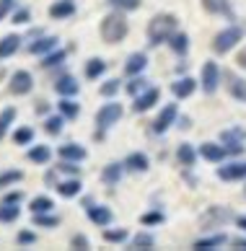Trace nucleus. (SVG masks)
I'll return each mask as SVG.
<instances>
[{
    "mask_svg": "<svg viewBox=\"0 0 246 251\" xmlns=\"http://www.w3.org/2000/svg\"><path fill=\"white\" fill-rule=\"evenodd\" d=\"M197 91V80L192 75H182V78H176L171 83V94L174 99H189Z\"/></svg>",
    "mask_w": 246,
    "mask_h": 251,
    "instance_id": "nucleus-15",
    "label": "nucleus"
},
{
    "mask_svg": "<svg viewBox=\"0 0 246 251\" xmlns=\"http://www.w3.org/2000/svg\"><path fill=\"white\" fill-rule=\"evenodd\" d=\"M16 11V0H0V21Z\"/></svg>",
    "mask_w": 246,
    "mask_h": 251,
    "instance_id": "nucleus-51",
    "label": "nucleus"
},
{
    "mask_svg": "<svg viewBox=\"0 0 246 251\" xmlns=\"http://www.w3.org/2000/svg\"><path fill=\"white\" fill-rule=\"evenodd\" d=\"M125 163H107L104 166V171H101V181L104 184H111V187H114V184H119L122 181V176H125Z\"/></svg>",
    "mask_w": 246,
    "mask_h": 251,
    "instance_id": "nucleus-25",
    "label": "nucleus"
},
{
    "mask_svg": "<svg viewBox=\"0 0 246 251\" xmlns=\"http://www.w3.org/2000/svg\"><path fill=\"white\" fill-rule=\"evenodd\" d=\"M83 204H86V215H88V220L93 223V226H99V228L111 226L114 212H111L107 204H96V202H91V200H83Z\"/></svg>",
    "mask_w": 246,
    "mask_h": 251,
    "instance_id": "nucleus-8",
    "label": "nucleus"
},
{
    "mask_svg": "<svg viewBox=\"0 0 246 251\" xmlns=\"http://www.w3.org/2000/svg\"><path fill=\"white\" fill-rule=\"evenodd\" d=\"M125 88H127V94H130L132 99H135L137 94H143V91H145V88H150V86H148V78H145V75H132V80L127 83Z\"/></svg>",
    "mask_w": 246,
    "mask_h": 251,
    "instance_id": "nucleus-41",
    "label": "nucleus"
},
{
    "mask_svg": "<svg viewBox=\"0 0 246 251\" xmlns=\"http://www.w3.org/2000/svg\"><path fill=\"white\" fill-rule=\"evenodd\" d=\"M236 65H239L241 70H246V47L239 50V54H236Z\"/></svg>",
    "mask_w": 246,
    "mask_h": 251,
    "instance_id": "nucleus-53",
    "label": "nucleus"
},
{
    "mask_svg": "<svg viewBox=\"0 0 246 251\" xmlns=\"http://www.w3.org/2000/svg\"><path fill=\"white\" fill-rule=\"evenodd\" d=\"M70 246L78 249V251H88V249H91V241H88L86 233H73V236H70Z\"/></svg>",
    "mask_w": 246,
    "mask_h": 251,
    "instance_id": "nucleus-48",
    "label": "nucleus"
},
{
    "mask_svg": "<svg viewBox=\"0 0 246 251\" xmlns=\"http://www.w3.org/2000/svg\"><path fill=\"white\" fill-rule=\"evenodd\" d=\"M223 78H228V94L236 99V101H241V104H246V80L244 78H236L231 75V73H223Z\"/></svg>",
    "mask_w": 246,
    "mask_h": 251,
    "instance_id": "nucleus-28",
    "label": "nucleus"
},
{
    "mask_svg": "<svg viewBox=\"0 0 246 251\" xmlns=\"http://www.w3.org/2000/svg\"><path fill=\"white\" fill-rule=\"evenodd\" d=\"M215 176L223 181H246V161H231L215 169Z\"/></svg>",
    "mask_w": 246,
    "mask_h": 251,
    "instance_id": "nucleus-10",
    "label": "nucleus"
},
{
    "mask_svg": "<svg viewBox=\"0 0 246 251\" xmlns=\"http://www.w3.org/2000/svg\"><path fill=\"white\" fill-rule=\"evenodd\" d=\"M34 226L36 228H57L60 218L52 215V212H34Z\"/></svg>",
    "mask_w": 246,
    "mask_h": 251,
    "instance_id": "nucleus-39",
    "label": "nucleus"
},
{
    "mask_svg": "<svg viewBox=\"0 0 246 251\" xmlns=\"http://www.w3.org/2000/svg\"><path fill=\"white\" fill-rule=\"evenodd\" d=\"M132 249H140V251H150L156 246V238H153V233H148V230H140L137 236H132V244H130Z\"/></svg>",
    "mask_w": 246,
    "mask_h": 251,
    "instance_id": "nucleus-35",
    "label": "nucleus"
},
{
    "mask_svg": "<svg viewBox=\"0 0 246 251\" xmlns=\"http://www.w3.org/2000/svg\"><path fill=\"white\" fill-rule=\"evenodd\" d=\"M55 189H57L60 197H78L81 189H83V184H81V176H68L65 181H57L55 184Z\"/></svg>",
    "mask_w": 246,
    "mask_h": 251,
    "instance_id": "nucleus-21",
    "label": "nucleus"
},
{
    "mask_svg": "<svg viewBox=\"0 0 246 251\" xmlns=\"http://www.w3.org/2000/svg\"><path fill=\"white\" fill-rule=\"evenodd\" d=\"M34 111H36V114H42V117H47V114H50V104H47V101H36Z\"/></svg>",
    "mask_w": 246,
    "mask_h": 251,
    "instance_id": "nucleus-52",
    "label": "nucleus"
},
{
    "mask_svg": "<svg viewBox=\"0 0 246 251\" xmlns=\"http://www.w3.org/2000/svg\"><path fill=\"white\" fill-rule=\"evenodd\" d=\"M86 155H88V151L83 145H78V143H65V145H60V158H68V161H86Z\"/></svg>",
    "mask_w": 246,
    "mask_h": 251,
    "instance_id": "nucleus-27",
    "label": "nucleus"
},
{
    "mask_svg": "<svg viewBox=\"0 0 246 251\" xmlns=\"http://www.w3.org/2000/svg\"><path fill=\"white\" fill-rule=\"evenodd\" d=\"M176 119H179V106L176 104H166L164 109L158 111V117H156V122H153V132L164 135L171 125H176Z\"/></svg>",
    "mask_w": 246,
    "mask_h": 251,
    "instance_id": "nucleus-11",
    "label": "nucleus"
},
{
    "mask_svg": "<svg viewBox=\"0 0 246 251\" xmlns=\"http://www.w3.org/2000/svg\"><path fill=\"white\" fill-rule=\"evenodd\" d=\"M122 163H125V169H127V171H132V174H145V171L150 169L148 155H145V153H140V151L130 153V155H127Z\"/></svg>",
    "mask_w": 246,
    "mask_h": 251,
    "instance_id": "nucleus-20",
    "label": "nucleus"
},
{
    "mask_svg": "<svg viewBox=\"0 0 246 251\" xmlns=\"http://www.w3.org/2000/svg\"><path fill=\"white\" fill-rule=\"evenodd\" d=\"M223 244H228V236H225V233H213V236L197 238L192 244V249H197V251H213V249H220Z\"/></svg>",
    "mask_w": 246,
    "mask_h": 251,
    "instance_id": "nucleus-22",
    "label": "nucleus"
},
{
    "mask_svg": "<svg viewBox=\"0 0 246 251\" xmlns=\"http://www.w3.org/2000/svg\"><path fill=\"white\" fill-rule=\"evenodd\" d=\"M65 57H68V50H62V47H57V50H52V52H47L44 57H42V68L44 70H50V68H57V65H62L65 62Z\"/></svg>",
    "mask_w": 246,
    "mask_h": 251,
    "instance_id": "nucleus-30",
    "label": "nucleus"
},
{
    "mask_svg": "<svg viewBox=\"0 0 246 251\" xmlns=\"http://www.w3.org/2000/svg\"><path fill=\"white\" fill-rule=\"evenodd\" d=\"M29 21H31V11H29V8H18L16 5V11L11 13V24L13 26H26Z\"/></svg>",
    "mask_w": 246,
    "mask_h": 251,
    "instance_id": "nucleus-46",
    "label": "nucleus"
},
{
    "mask_svg": "<svg viewBox=\"0 0 246 251\" xmlns=\"http://www.w3.org/2000/svg\"><path fill=\"white\" fill-rule=\"evenodd\" d=\"M21 200H24V192L21 189H11V192L3 194V200H0V202H5V204H21Z\"/></svg>",
    "mask_w": 246,
    "mask_h": 251,
    "instance_id": "nucleus-50",
    "label": "nucleus"
},
{
    "mask_svg": "<svg viewBox=\"0 0 246 251\" xmlns=\"http://www.w3.org/2000/svg\"><path fill=\"white\" fill-rule=\"evenodd\" d=\"M122 114H125V109H122L119 101H107L99 111H96V127H99V132H104V129H109L111 125H117Z\"/></svg>",
    "mask_w": 246,
    "mask_h": 251,
    "instance_id": "nucleus-5",
    "label": "nucleus"
},
{
    "mask_svg": "<svg viewBox=\"0 0 246 251\" xmlns=\"http://www.w3.org/2000/svg\"><path fill=\"white\" fill-rule=\"evenodd\" d=\"M21 34H5L3 39H0V60H8L13 57V54L18 52V47H21Z\"/></svg>",
    "mask_w": 246,
    "mask_h": 251,
    "instance_id": "nucleus-23",
    "label": "nucleus"
},
{
    "mask_svg": "<svg viewBox=\"0 0 246 251\" xmlns=\"http://www.w3.org/2000/svg\"><path fill=\"white\" fill-rule=\"evenodd\" d=\"M104 73H107V62H104L101 57H91L86 62V78L88 80H99Z\"/></svg>",
    "mask_w": 246,
    "mask_h": 251,
    "instance_id": "nucleus-34",
    "label": "nucleus"
},
{
    "mask_svg": "<svg viewBox=\"0 0 246 251\" xmlns=\"http://www.w3.org/2000/svg\"><path fill=\"white\" fill-rule=\"evenodd\" d=\"M13 143L16 145H31L34 143V129L31 127H18L13 132Z\"/></svg>",
    "mask_w": 246,
    "mask_h": 251,
    "instance_id": "nucleus-45",
    "label": "nucleus"
},
{
    "mask_svg": "<svg viewBox=\"0 0 246 251\" xmlns=\"http://www.w3.org/2000/svg\"><path fill=\"white\" fill-rule=\"evenodd\" d=\"M57 111L65 119H78L81 117V104H78V101H73V96H60Z\"/></svg>",
    "mask_w": 246,
    "mask_h": 251,
    "instance_id": "nucleus-26",
    "label": "nucleus"
},
{
    "mask_svg": "<svg viewBox=\"0 0 246 251\" xmlns=\"http://www.w3.org/2000/svg\"><path fill=\"white\" fill-rule=\"evenodd\" d=\"M78 91H81L78 78L68 75V73L55 80V94H57V96H78Z\"/></svg>",
    "mask_w": 246,
    "mask_h": 251,
    "instance_id": "nucleus-16",
    "label": "nucleus"
},
{
    "mask_svg": "<svg viewBox=\"0 0 246 251\" xmlns=\"http://www.w3.org/2000/svg\"><path fill=\"white\" fill-rule=\"evenodd\" d=\"M179 31V18L174 13H156L148 21V44L150 47H158V44H168V39Z\"/></svg>",
    "mask_w": 246,
    "mask_h": 251,
    "instance_id": "nucleus-1",
    "label": "nucleus"
},
{
    "mask_svg": "<svg viewBox=\"0 0 246 251\" xmlns=\"http://www.w3.org/2000/svg\"><path fill=\"white\" fill-rule=\"evenodd\" d=\"M52 207H55V200H52V197H47V194H39V197H34L31 204H29L31 215H34V212H52Z\"/></svg>",
    "mask_w": 246,
    "mask_h": 251,
    "instance_id": "nucleus-38",
    "label": "nucleus"
},
{
    "mask_svg": "<svg viewBox=\"0 0 246 251\" xmlns=\"http://www.w3.org/2000/svg\"><path fill=\"white\" fill-rule=\"evenodd\" d=\"M197 155H200V153H197V151H194V148L189 145V143H182V145L176 148V158H179V163L187 166V169H189V166H194Z\"/></svg>",
    "mask_w": 246,
    "mask_h": 251,
    "instance_id": "nucleus-32",
    "label": "nucleus"
},
{
    "mask_svg": "<svg viewBox=\"0 0 246 251\" xmlns=\"http://www.w3.org/2000/svg\"><path fill=\"white\" fill-rule=\"evenodd\" d=\"M244 194H246V184H244Z\"/></svg>",
    "mask_w": 246,
    "mask_h": 251,
    "instance_id": "nucleus-57",
    "label": "nucleus"
},
{
    "mask_svg": "<svg viewBox=\"0 0 246 251\" xmlns=\"http://www.w3.org/2000/svg\"><path fill=\"white\" fill-rule=\"evenodd\" d=\"M233 223H236V226H239V228L244 230V233H246V215H236V220H233Z\"/></svg>",
    "mask_w": 246,
    "mask_h": 251,
    "instance_id": "nucleus-55",
    "label": "nucleus"
},
{
    "mask_svg": "<svg viewBox=\"0 0 246 251\" xmlns=\"http://www.w3.org/2000/svg\"><path fill=\"white\" fill-rule=\"evenodd\" d=\"M16 117H18L16 106H5L3 111H0V140H3V137L8 135V129L16 125Z\"/></svg>",
    "mask_w": 246,
    "mask_h": 251,
    "instance_id": "nucleus-29",
    "label": "nucleus"
},
{
    "mask_svg": "<svg viewBox=\"0 0 246 251\" xmlns=\"http://www.w3.org/2000/svg\"><path fill=\"white\" fill-rule=\"evenodd\" d=\"M26 158H29L31 163L36 166H44V163H50L52 161V151H50V145H39V143H31L29 145V151H26Z\"/></svg>",
    "mask_w": 246,
    "mask_h": 251,
    "instance_id": "nucleus-24",
    "label": "nucleus"
},
{
    "mask_svg": "<svg viewBox=\"0 0 246 251\" xmlns=\"http://www.w3.org/2000/svg\"><path fill=\"white\" fill-rule=\"evenodd\" d=\"M101 39L107 42V44H119V42H125V36L130 34V24H127V16L122 13V11H111L101 18Z\"/></svg>",
    "mask_w": 246,
    "mask_h": 251,
    "instance_id": "nucleus-2",
    "label": "nucleus"
},
{
    "mask_svg": "<svg viewBox=\"0 0 246 251\" xmlns=\"http://www.w3.org/2000/svg\"><path fill=\"white\" fill-rule=\"evenodd\" d=\"M145 68H148V54L145 52H132L127 57V62H125V73L130 78L132 75H143Z\"/></svg>",
    "mask_w": 246,
    "mask_h": 251,
    "instance_id": "nucleus-18",
    "label": "nucleus"
},
{
    "mask_svg": "<svg viewBox=\"0 0 246 251\" xmlns=\"http://www.w3.org/2000/svg\"><path fill=\"white\" fill-rule=\"evenodd\" d=\"M31 88H34V75L29 70H16L11 75L8 91H11L13 96H26V94H31Z\"/></svg>",
    "mask_w": 246,
    "mask_h": 251,
    "instance_id": "nucleus-9",
    "label": "nucleus"
},
{
    "mask_svg": "<svg viewBox=\"0 0 246 251\" xmlns=\"http://www.w3.org/2000/svg\"><path fill=\"white\" fill-rule=\"evenodd\" d=\"M236 220V212L231 207H225V204H213V207H207L200 218V226L205 230H215V228H225L228 223Z\"/></svg>",
    "mask_w": 246,
    "mask_h": 251,
    "instance_id": "nucleus-3",
    "label": "nucleus"
},
{
    "mask_svg": "<svg viewBox=\"0 0 246 251\" xmlns=\"http://www.w3.org/2000/svg\"><path fill=\"white\" fill-rule=\"evenodd\" d=\"M47 13H50L52 21H62V18L75 16V3H73V0H55Z\"/></svg>",
    "mask_w": 246,
    "mask_h": 251,
    "instance_id": "nucleus-19",
    "label": "nucleus"
},
{
    "mask_svg": "<svg viewBox=\"0 0 246 251\" xmlns=\"http://www.w3.org/2000/svg\"><path fill=\"white\" fill-rule=\"evenodd\" d=\"M18 218H21V204L0 202V223H16Z\"/></svg>",
    "mask_w": 246,
    "mask_h": 251,
    "instance_id": "nucleus-37",
    "label": "nucleus"
},
{
    "mask_svg": "<svg viewBox=\"0 0 246 251\" xmlns=\"http://www.w3.org/2000/svg\"><path fill=\"white\" fill-rule=\"evenodd\" d=\"M109 8H114V11H122V13H130V11H137L140 5H143V0H107Z\"/></svg>",
    "mask_w": 246,
    "mask_h": 251,
    "instance_id": "nucleus-43",
    "label": "nucleus"
},
{
    "mask_svg": "<svg viewBox=\"0 0 246 251\" xmlns=\"http://www.w3.org/2000/svg\"><path fill=\"white\" fill-rule=\"evenodd\" d=\"M158 101H161V91L150 86V88L143 91V94L135 96V101H132V111H137V114H140V111H150Z\"/></svg>",
    "mask_w": 246,
    "mask_h": 251,
    "instance_id": "nucleus-12",
    "label": "nucleus"
},
{
    "mask_svg": "<svg viewBox=\"0 0 246 251\" xmlns=\"http://www.w3.org/2000/svg\"><path fill=\"white\" fill-rule=\"evenodd\" d=\"M24 179V171L21 169H8V171H0V189H8V187H16L18 181Z\"/></svg>",
    "mask_w": 246,
    "mask_h": 251,
    "instance_id": "nucleus-36",
    "label": "nucleus"
},
{
    "mask_svg": "<svg viewBox=\"0 0 246 251\" xmlns=\"http://www.w3.org/2000/svg\"><path fill=\"white\" fill-rule=\"evenodd\" d=\"M239 42H244V29L236 26V24H231V26H225L223 31H218L213 36V52L215 54H228Z\"/></svg>",
    "mask_w": 246,
    "mask_h": 251,
    "instance_id": "nucleus-4",
    "label": "nucleus"
},
{
    "mask_svg": "<svg viewBox=\"0 0 246 251\" xmlns=\"http://www.w3.org/2000/svg\"><path fill=\"white\" fill-rule=\"evenodd\" d=\"M166 220V215L161 210H148V212H143L140 215V223H143L145 228H153V226H161V223Z\"/></svg>",
    "mask_w": 246,
    "mask_h": 251,
    "instance_id": "nucleus-44",
    "label": "nucleus"
},
{
    "mask_svg": "<svg viewBox=\"0 0 246 251\" xmlns=\"http://www.w3.org/2000/svg\"><path fill=\"white\" fill-rule=\"evenodd\" d=\"M168 47H171V52H176L179 57H184V54L189 52V36L184 31H176L171 39H168Z\"/></svg>",
    "mask_w": 246,
    "mask_h": 251,
    "instance_id": "nucleus-33",
    "label": "nucleus"
},
{
    "mask_svg": "<svg viewBox=\"0 0 246 251\" xmlns=\"http://www.w3.org/2000/svg\"><path fill=\"white\" fill-rule=\"evenodd\" d=\"M16 244L18 246H34L36 244V233L34 230H21V233L16 236Z\"/></svg>",
    "mask_w": 246,
    "mask_h": 251,
    "instance_id": "nucleus-49",
    "label": "nucleus"
},
{
    "mask_svg": "<svg viewBox=\"0 0 246 251\" xmlns=\"http://www.w3.org/2000/svg\"><path fill=\"white\" fill-rule=\"evenodd\" d=\"M202 8L210 16H225L228 21H233V8H231V0H200Z\"/></svg>",
    "mask_w": 246,
    "mask_h": 251,
    "instance_id": "nucleus-17",
    "label": "nucleus"
},
{
    "mask_svg": "<svg viewBox=\"0 0 246 251\" xmlns=\"http://www.w3.org/2000/svg\"><path fill=\"white\" fill-rule=\"evenodd\" d=\"M244 140H246V129L244 127H228L220 132V143L225 145V151H228L231 155H239L244 153Z\"/></svg>",
    "mask_w": 246,
    "mask_h": 251,
    "instance_id": "nucleus-7",
    "label": "nucleus"
},
{
    "mask_svg": "<svg viewBox=\"0 0 246 251\" xmlns=\"http://www.w3.org/2000/svg\"><path fill=\"white\" fill-rule=\"evenodd\" d=\"M57 171L68 174V176H81V166H78V161H68V158H60Z\"/></svg>",
    "mask_w": 246,
    "mask_h": 251,
    "instance_id": "nucleus-47",
    "label": "nucleus"
},
{
    "mask_svg": "<svg viewBox=\"0 0 246 251\" xmlns=\"http://www.w3.org/2000/svg\"><path fill=\"white\" fill-rule=\"evenodd\" d=\"M57 47H60V39H57V36L42 34V36H36V39L29 44V52L36 54V57H44L47 52H52V50H57Z\"/></svg>",
    "mask_w": 246,
    "mask_h": 251,
    "instance_id": "nucleus-14",
    "label": "nucleus"
},
{
    "mask_svg": "<svg viewBox=\"0 0 246 251\" xmlns=\"http://www.w3.org/2000/svg\"><path fill=\"white\" fill-rule=\"evenodd\" d=\"M65 122H68V119H65L60 111H57V114H47V117H44V132H47V135H60L62 127H65Z\"/></svg>",
    "mask_w": 246,
    "mask_h": 251,
    "instance_id": "nucleus-31",
    "label": "nucleus"
},
{
    "mask_svg": "<svg viewBox=\"0 0 246 251\" xmlns=\"http://www.w3.org/2000/svg\"><path fill=\"white\" fill-rule=\"evenodd\" d=\"M176 125L182 127V129H189V127H192V119H189V117H179V119H176Z\"/></svg>",
    "mask_w": 246,
    "mask_h": 251,
    "instance_id": "nucleus-54",
    "label": "nucleus"
},
{
    "mask_svg": "<svg viewBox=\"0 0 246 251\" xmlns=\"http://www.w3.org/2000/svg\"><path fill=\"white\" fill-rule=\"evenodd\" d=\"M127 238H130L127 228H107L104 230V241L107 244H125Z\"/></svg>",
    "mask_w": 246,
    "mask_h": 251,
    "instance_id": "nucleus-40",
    "label": "nucleus"
},
{
    "mask_svg": "<svg viewBox=\"0 0 246 251\" xmlns=\"http://www.w3.org/2000/svg\"><path fill=\"white\" fill-rule=\"evenodd\" d=\"M197 153H200L205 161H210V163H223L225 158L231 155L228 151H225V145H223V143H202Z\"/></svg>",
    "mask_w": 246,
    "mask_h": 251,
    "instance_id": "nucleus-13",
    "label": "nucleus"
},
{
    "mask_svg": "<svg viewBox=\"0 0 246 251\" xmlns=\"http://www.w3.org/2000/svg\"><path fill=\"white\" fill-rule=\"evenodd\" d=\"M233 246H239V249H246V238H239V241H233Z\"/></svg>",
    "mask_w": 246,
    "mask_h": 251,
    "instance_id": "nucleus-56",
    "label": "nucleus"
},
{
    "mask_svg": "<svg viewBox=\"0 0 246 251\" xmlns=\"http://www.w3.org/2000/svg\"><path fill=\"white\" fill-rule=\"evenodd\" d=\"M220 78H223V73H220V68H218V62L207 60V62L202 65V73H200V86H202V91H205L207 96H213L215 91H218V86H220Z\"/></svg>",
    "mask_w": 246,
    "mask_h": 251,
    "instance_id": "nucleus-6",
    "label": "nucleus"
},
{
    "mask_svg": "<svg viewBox=\"0 0 246 251\" xmlns=\"http://www.w3.org/2000/svg\"><path fill=\"white\" fill-rule=\"evenodd\" d=\"M119 88H122V80H119V78H109L107 83H101L99 96H104V99H114V96L119 94Z\"/></svg>",
    "mask_w": 246,
    "mask_h": 251,
    "instance_id": "nucleus-42",
    "label": "nucleus"
}]
</instances>
